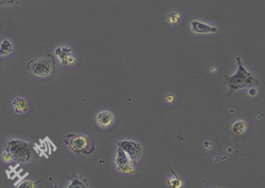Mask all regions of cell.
Wrapping results in <instances>:
<instances>
[{
    "mask_svg": "<svg viewBox=\"0 0 265 188\" xmlns=\"http://www.w3.org/2000/svg\"><path fill=\"white\" fill-rule=\"evenodd\" d=\"M118 145L119 148H121L125 152V155L129 157V159L133 164L138 162V160L140 159L142 149L141 146L138 143L133 142V140H121Z\"/></svg>",
    "mask_w": 265,
    "mask_h": 188,
    "instance_id": "cell-5",
    "label": "cell"
},
{
    "mask_svg": "<svg viewBox=\"0 0 265 188\" xmlns=\"http://www.w3.org/2000/svg\"><path fill=\"white\" fill-rule=\"evenodd\" d=\"M2 158H3V161H5V162H7V163H9V162H11V161H13L12 156H11V155L9 154V152L6 151V150L3 152Z\"/></svg>",
    "mask_w": 265,
    "mask_h": 188,
    "instance_id": "cell-17",
    "label": "cell"
},
{
    "mask_svg": "<svg viewBox=\"0 0 265 188\" xmlns=\"http://www.w3.org/2000/svg\"><path fill=\"white\" fill-rule=\"evenodd\" d=\"M5 150L12 156L13 161L20 163H30L37 159V154L33 146L26 140L11 138L6 143Z\"/></svg>",
    "mask_w": 265,
    "mask_h": 188,
    "instance_id": "cell-2",
    "label": "cell"
},
{
    "mask_svg": "<svg viewBox=\"0 0 265 188\" xmlns=\"http://www.w3.org/2000/svg\"><path fill=\"white\" fill-rule=\"evenodd\" d=\"M40 182H33V181H24L21 184L17 186V188H36Z\"/></svg>",
    "mask_w": 265,
    "mask_h": 188,
    "instance_id": "cell-16",
    "label": "cell"
},
{
    "mask_svg": "<svg viewBox=\"0 0 265 188\" xmlns=\"http://www.w3.org/2000/svg\"><path fill=\"white\" fill-rule=\"evenodd\" d=\"M170 169L172 170V168L170 167ZM172 173H173V178L172 179H169L168 181V184L170 185L171 188H180L182 186V181L181 179L178 177V175L172 170Z\"/></svg>",
    "mask_w": 265,
    "mask_h": 188,
    "instance_id": "cell-14",
    "label": "cell"
},
{
    "mask_svg": "<svg viewBox=\"0 0 265 188\" xmlns=\"http://www.w3.org/2000/svg\"><path fill=\"white\" fill-rule=\"evenodd\" d=\"M13 51V43L9 39H4L0 43V56H7L12 53Z\"/></svg>",
    "mask_w": 265,
    "mask_h": 188,
    "instance_id": "cell-12",
    "label": "cell"
},
{
    "mask_svg": "<svg viewBox=\"0 0 265 188\" xmlns=\"http://www.w3.org/2000/svg\"><path fill=\"white\" fill-rule=\"evenodd\" d=\"M28 70L32 74L40 77H46L53 74L55 71L53 56L47 55L44 58L30 61L28 64Z\"/></svg>",
    "mask_w": 265,
    "mask_h": 188,
    "instance_id": "cell-4",
    "label": "cell"
},
{
    "mask_svg": "<svg viewBox=\"0 0 265 188\" xmlns=\"http://www.w3.org/2000/svg\"><path fill=\"white\" fill-rule=\"evenodd\" d=\"M17 4V2H0V5H6V6H8V5H16Z\"/></svg>",
    "mask_w": 265,
    "mask_h": 188,
    "instance_id": "cell-19",
    "label": "cell"
},
{
    "mask_svg": "<svg viewBox=\"0 0 265 188\" xmlns=\"http://www.w3.org/2000/svg\"><path fill=\"white\" fill-rule=\"evenodd\" d=\"M238 71L233 76H226V85L229 88L228 97H232L233 93L239 89L253 87L259 85V80L243 67L241 63V57H237Z\"/></svg>",
    "mask_w": 265,
    "mask_h": 188,
    "instance_id": "cell-1",
    "label": "cell"
},
{
    "mask_svg": "<svg viewBox=\"0 0 265 188\" xmlns=\"http://www.w3.org/2000/svg\"><path fill=\"white\" fill-rule=\"evenodd\" d=\"M12 106L16 114H22L28 111V102L24 98H15L12 102Z\"/></svg>",
    "mask_w": 265,
    "mask_h": 188,
    "instance_id": "cell-9",
    "label": "cell"
},
{
    "mask_svg": "<svg viewBox=\"0 0 265 188\" xmlns=\"http://www.w3.org/2000/svg\"><path fill=\"white\" fill-rule=\"evenodd\" d=\"M247 130V125L245 122L243 121H238L234 124L233 126V131L236 133V134H244Z\"/></svg>",
    "mask_w": 265,
    "mask_h": 188,
    "instance_id": "cell-13",
    "label": "cell"
},
{
    "mask_svg": "<svg viewBox=\"0 0 265 188\" xmlns=\"http://www.w3.org/2000/svg\"><path fill=\"white\" fill-rule=\"evenodd\" d=\"M55 55L60 58V62L62 65L64 66H67V61L69 56H71V49L69 48V46H66V45H63V46H60V48H57L55 50Z\"/></svg>",
    "mask_w": 265,
    "mask_h": 188,
    "instance_id": "cell-10",
    "label": "cell"
},
{
    "mask_svg": "<svg viewBox=\"0 0 265 188\" xmlns=\"http://www.w3.org/2000/svg\"><path fill=\"white\" fill-rule=\"evenodd\" d=\"M115 122V115L110 111H100L97 114V124L101 128H107L111 126Z\"/></svg>",
    "mask_w": 265,
    "mask_h": 188,
    "instance_id": "cell-7",
    "label": "cell"
},
{
    "mask_svg": "<svg viewBox=\"0 0 265 188\" xmlns=\"http://www.w3.org/2000/svg\"><path fill=\"white\" fill-rule=\"evenodd\" d=\"M191 28L194 33H199V34H208V33L217 32V29L215 27L205 25V23H202L200 21H192Z\"/></svg>",
    "mask_w": 265,
    "mask_h": 188,
    "instance_id": "cell-8",
    "label": "cell"
},
{
    "mask_svg": "<svg viewBox=\"0 0 265 188\" xmlns=\"http://www.w3.org/2000/svg\"><path fill=\"white\" fill-rule=\"evenodd\" d=\"M65 188H89V185L85 178L80 177V175H75V177L72 179L71 183Z\"/></svg>",
    "mask_w": 265,
    "mask_h": 188,
    "instance_id": "cell-11",
    "label": "cell"
},
{
    "mask_svg": "<svg viewBox=\"0 0 265 188\" xmlns=\"http://www.w3.org/2000/svg\"><path fill=\"white\" fill-rule=\"evenodd\" d=\"M65 143L77 155H91L95 151V140L89 136L68 134Z\"/></svg>",
    "mask_w": 265,
    "mask_h": 188,
    "instance_id": "cell-3",
    "label": "cell"
},
{
    "mask_svg": "<svg viewBox=\"0 0 265 188\" xmlns=\"http://www.w3.org/2000/svg\"><path fill=\"white\" fill-rule=\"evenodd\" d=\"M117 169L124 174H132L134 172V166L129 157L125 155V152L118 147L117 157H116Z\"/></svg>",
    "mask_w": 265,
    "mask_h": 188,
    "instance_id": "cell-6",
    "label": "cell"
},
{
    "mask_svg": "<svg viewBox=\"0 0 265 188\" xmlns=\"http://www.w3.org/2000/svg\"><path fill=\"white\" fill-rule=\"evenodd\" d=\"M248 94H249V96L250 97H256V94H257V89L255 88V87H252V88H249V90H248Z\"/></svg>",
    "mask_w": 265,
    "mask_h": 188,
    "instance_id": "cell-18",
    "label": "cell"
},
{
    "mask_svg": "<svg viewBox=\"0 0 265 188\" xmlns=\"http://www.w3.org/2000/svg\"><path fill=\"white\" fill-rule=\"evenodd\" d=\"M180 18H181V16L178 12H173V13L169 14V21L171 23H173V25H176V23H178L180 21Z\"/></svg>",
    "mask_w": 265,
    "mask_h": 188,
    "instance_id": "cell-15",
    "label": "cell"
}]
</instances>
